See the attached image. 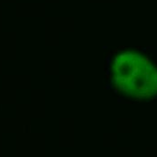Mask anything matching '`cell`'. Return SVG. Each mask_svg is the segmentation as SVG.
<instances>
[{
  "instance_id": "6da1fadb",
  "label": "cell",
  "mask_w": 157,
  "mask_h": 157,
  "mask_svg": "<svg viewBox=\"0 0 157 157\" xmlns=\"http://www.w3.org/2000/svg\"><path fill=\"white\" fill-rule=\"evenodd\" d=\"M111 88H112V85H111V84H108V85H107V89H108V90H110Z\"/></svg>"
},
{
  "instance_id": "7a4b0ae2",
  "label": "cell",
  "mask_w": 157,
  "mask_h": 157,
  "mask_svg": "<svg viewBox=\"0 0 157 157\" xmlns=\"http://www.w3.org/2000/svg\"><path fill=\"white\" fill-rule=\"evenodd\" d=\"M103 49H109V47H108V46H106V45H104V46H103Z\"/></svg>"
}]
</instances>
